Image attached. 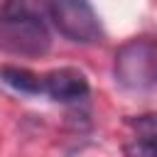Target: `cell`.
Masks as SVG:
<instances>
[{
    "label": "cell",
    "mask_w": 157,
    "mask_h": 157,
    "mask_svg": "<svg viewBox=\"0 0 157 157\" xmlns=\"http://www.w3.org/2000/svg\"><path fill=\"white\" fill-rule=\"evenodd\" d=\"M49 0H5L0 7V47L20 56H42L52 44Z\"/></svg>",
    "instance_id": "cell-1"
},
{
    "label": "cell",
    "mask_w": 157,
    "mask_h": 157,
    "mask_svg": "<svg viewBox=\"0 0 157 157\" xmlns=\"http://www.w3.org/2000/svg\"><path fill=\"white\" fill-rule=\"evenodd\" d=\"M88 91V78L78 69H54L42 76V93L59 103H78Z\"/></svg>",
    "instance_id": "cell-4"
},
{
    "label": "cell",
    "mask_w": 157,
    "mask_h": 157,
    "mask_svg": "<svg viewBox=\"0 0 157 157\" xmlns=\"http://www.w3.org/2000/svg\"><path fill=\"white\" fill-rule=\"evenodd\" d=\"M0 78L2 83H7L12 91L25 93V96H39L42 93V76L20 69V66H2L0 69Z\"/></svg>",
    "instance_id": "cell-5"
},
{
    "label": "cell",
    "mask_w": 157,
    "mask_h": 157,
    "mask_svg": "<svg viewBox=\"0 0 157 157\" xmlns=\"http://www.w3.org/2000/svg\"><path fill=\"white\" fill-rule=\"evenodd\" d=\"M128 125L132 128V132H135V135L157 137V113H150V115H137V118L128 120Z\"/></svg>",
    "instance_id": "cell-7"
},
{
    "label": "cell",
    "mask_w": 157,
    "mask_h": 157,
    "mask_svg": "<svg viewBox=\"0 0 157 157\" xmlns=\"http://www.w3.org/2000/svg\"><path fill=\"white\" fill-rule=\"evenodd\" d=\"M115 81L128 91H150L157 86V39L135 37L115 52Z\"/></svg>",
    "instance_id": "cell-2"
},
{
    "label": "cell",
    "mask_w": 157,
    "mask_h": 157,
    "mask_svg": "<svg viewBox=\"0 0 157 157\" xmlns=\"http://www.w3.org/2000/svg\"><path fill=\"white\" fill-rule=\"evenodd\" d=\"M52 25L76 44H96L103 39L101 20L88 0H49Z\"/></svg>",
    "instance_id": "cell-3"
},
{
    "label": "cell",
    "mask_w": 157,
    "mask_h": 157,
    "mask_svg": "<svg viewBox=\"0 0 157 157\" xmlns=\"http://www.w3.org/2000/svg\"><path fill=\"white\" fill-rule=\"evenodd\" d=\"M123 152H125V157H157V137L132 135L125 142Z\"/></svg>",
    "instance_id": "cell-6"
}]
</instances>
